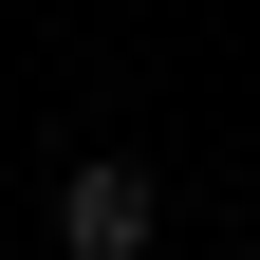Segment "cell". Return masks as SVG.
<instances>
[{
	"label": "cell",
	"instance_id": "6da1fadb",
	"mask_svg": "<svg viewBox=\"0 0 260 260\" xmlns=\"http://www.w3.org/2000/svg\"><path fill=\"white\" fill-rule=\"evenodd\" d=\"M56 242L75 260H149V168H75L56 186Z\"/></svg>",
	"mask_w": 260,
	"mask_h": 260
}]
</instances>
